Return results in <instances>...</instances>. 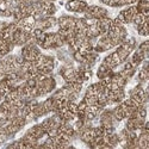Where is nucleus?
<instances>
[{
    "label": "nucleus",
    "instance_id": "obj_8",
    "mask_svg": "<svg viewBox=\"0 0 149 149\" xmlns=\"http://www.w3.org/2000/svg\"><path fill=\"white\" fill-rule=\"evenodd\" d=\"M86 107H87V104H86L84 100H82V102H80V103L78 104V111H85V110H86Z\"/></svg>",
    "mask_w": 149,
    "mask_h": 149
},
{
    "label": "nucleus",
    "instance_id": "obj_7",
    "mask_svg": "<svg viewBox=\"0 0 149 149\" xmlns=\"http://www.w3.org/2000/svg\"><path fill=\"white\" fill-rule=\"evenodd\" d=\"M148 49H149V42H148V41H144L143 43L140 44V47H139L137 50H140L141 53H143V52H147Z\"/></svg>",
    "mask_w": 149,
    "mask_h": 149
},
{
    "label": "nucleus",
    "instance_id": "obj_4",
    "mask_svg": "<svg viewBox=\"0 0 149 149\" xmlns=\"http://www.w3.org/2000/svg\"><path fill=\"white\" fill-rule=\"evenodd\" d=\"M43 106H44L47 112H52V111L54 110V99L53 98H48L47 100L43 103Z\"/></svg>",
    "mask_w": 149,
    "mask_h": 149
},
{
    "label": "nucleus",
    "instance_id": "obj_2",
    "mask_svg": "<svg viewBox=\"0 0 149 149\" xmlns=\"http://www.w3.org/2000/svg\"><path fill=\"white\" fill-rule=\"evenodd\" d=\"M77 18H73L69 16H62L57 19V25L60 29H74L75 28Z\"/></svg>",
    "mask_w": 149,
    "mask_h": 149
},
{
    "label": "nucleus",
    "instance_id": "obj_10",
    "mask_svg": "<svg viewBox=\"0 0 149 149\" xmlns=\"http://www.w3.org/2000/svg\"><path fill=\"white\" fill-rule=\"evenodd\" d=\"M0 16H3V11H1V8H0Z\"/></svg>",
    "mask_w": 149,
    "mask_h": 149
},
{
    "label": "nucleus",
    "instance_id": "obj_6",
    "mask_svg": "<svg viewBox=\"0 0 149 149\" xmlns=\"http://www.w3.org/2000/svg\"><path fill=\"white\" fill-rule=\"evenodd\" d=\"M73 58L77 62H79V63H82V62H85V61H86V60H85V56H84L79 50L73 53Z\"/></svg>",
    "mask_w": 149,
    "mask_h": 149
},
{
    "label": "nucleus",
    "instance_id": "obj_5",
    "mask_svg": "<svg viewBox=\"0 0 149 149\" xmlns=\"http://www.w3.org/2000/svg\"><path fill=\"white\" fill-rule=\"evenodd\" d=\"M139 80L142 81V82H146L148 80V69H144L142 68L139 73Z\"/></svg>",
    "mask_w": 149,
    "mask_h": 149
},
{
    "label": "nucleus",
    "instance_id": "obj_3",
    "mask_svg": "<svg viewBox=\"0 0 149 149\" xmlns=\"http://www.w3.org/2000/svg\"><path fill=\"white\" fill-rule=\"evenodd\" d=\"M120 13L123 15L124 19H125V23H131L132 17L136 13H139V11H137V8H136V6H130V7L125 8V10H123Z\"/></svg>",
    "mask_w": 149,
    "mask_h": 149
},
{
    "label": "nucleus",
    "instance_id": "obj_9",
    "mask_svg": "<svg viewBox=\"0 0 149 149\" xmlns=\"http://www.w3.org/2000/svg\"><path fill=\"white\" fill-rule=\"evenodd\" d=\"M43 1H45V3H54L55 0H43Z\"/></svg>",
    "mask_w": 149,
    "mask_h": 149
},
{
    "label": "nucleus",
    "instance_id": "obj_1",
    "mask_svg": "<svg viewBox=\"0 0 149 149\" xmlns=\"http://www.w3.org/2000/svg\"><path fill=\"white\" fill-rule=\"evenodd\" d=\"M66 10L70 12H78V13H84L87 8V3L85 0H68L66 3Z\"/></svg>",
    "mask_w": 149,
    "mask_h": 149
}]
</instances>
